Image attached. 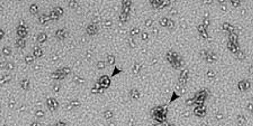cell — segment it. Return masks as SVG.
<instances>
[{
    "label": "cell",
    "mask_w": 253,
    "mask_h": 126,
    "mask_svg": "<svg viewBox=\"0 0 253 126\" xmlns=\"http://www.w3.org/2000/svg\"><path fill=\"white\" fill-rule=\"evenodd\" d=\"M238 88L241 92L247 90L250 87V83L247 80H243L240 81L238 83Z\"/></svg>",
    "instance_id": "3957f363"
},
{
    "label": "cell",
    "mask_w": 253,
    "mask_h": 126,
    "mask_svg": "<svg viewBox=\"0 0 253 126\" xmlns=\"http://www.w3.org/2000/svg\"><path fill=\"white\" fill-rule=\"evenodd\" d=\"M194 114L197 116L204 117L206 115V108L204 105H201L194 109Z\"/></svg>",
    "instance_id": "7a4b0ae2"
},
{
    "label": "cell",
    "mask_w": 253,
    "mask_h": 126,
    "mask_svg": "<svg viewBox=\"0 0 253 126\" xmlns=\"http://www.w3.org/2000/svg\"><path fill=\"white\" fill-rule=\"evenodd\" d=\"M208 93L207 91L205 89L199 91L193 98L194 103L200 106L203 105L207 97Z\"/></svg>",
    "instance_id": "6da1fadb"
},
{
    "label": "cell",
    "mask_w": 253,
    "mask_h": 126,
    "mask_svg": "<svg viewBox=\"0 0 253 126\" xmlns=\"http://www.w3.org/2000/svg\"><path fill=\"white\" fill-rule=\"evenodd\" d=\"M108 61L109 62V64H110L111 65H112L114 64V61H115V59L114 56H109V57L108 58Z\"/></svg>",
    "instance_id": "277c9868"
}]
</instances>
